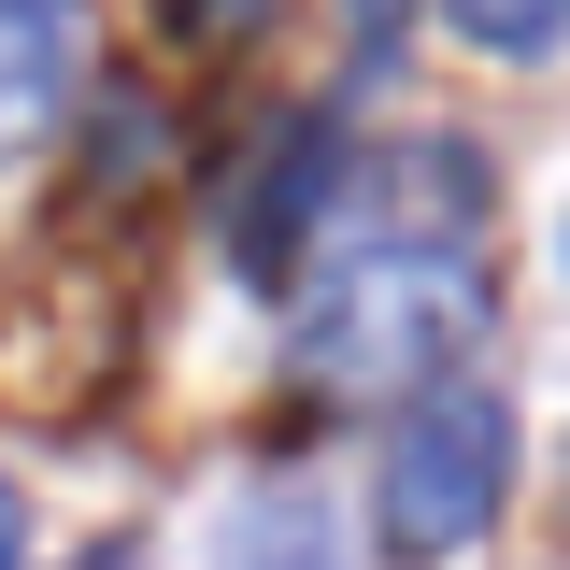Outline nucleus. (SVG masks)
Here are the masks:
<instances>
[{
  "mask_svg": "<svg viewBox=\"0 0 570 570\" xmlns=\"http://www.w3.org/2000/svg\"><path fill=\"white\" fill-rule=\"evenodd\" d=\"M485 328H499V285L471 243H371L299 299V371L343 400H428L471 371Z\"/></svg>",
  "mask_w": 570,
  "mask_h": 570,
  "instance_id": "nucleus-1",
  "label": "nucleus"
},
{
  "mask_svg": "<svg viewBox=\"0 0 570 570\" xmlns=\"http://www.w3.org/2000/svg\"><path fill=\"white\" fill-rule=\"evenodd\" d=\"M513 499V400L499 385H428L414 414L385 428V471H371V542L385 570H456Z\"/></svg>",
  "mask_w": 570,
  "mask_h": 570,
  "instance_id": "nucleus-2",
  "label": "nucleus"
},
{
  "mask_svg": "<svg viewBox=\"0 0 570 570\" xmlns=\"http://www.w3.org/2000/svg\"><path fill=\"white\" fill-rule=\"evenodd\" d=\"M328 171H343V115H299V142H285L272 171H257V200H243V272H285V257L314 243Z\"/></svg>",
  "mask_w": 570,
  "mask_h": 570,
  "instance_id": "nucleus-3",
  "label": "nucleus"
},
{
  "mask_svg": "<svg viewBox=\"0 0 570 570\" xmlns=\"http://www.w3.org/2000/svg\"><path fill=\"white\" fill-rule=\"evenodd\" d=\"M214 570H343V542H328V499L299 485V471L243 485V499H228V528H214Z\"/></svg>",
  "mask_w": 570,
  "mask_h": 570,
  "instance_id": "nucleus-4",
  "label": "nucleus"
},
{
  "mask_svg": "<svg viewBox=\"0 0 570 570\" xmlns=\"http://www.w3.org/2000/svg\"><path fill=\"white\" fill-rule=\"evenodd\" d=\"M58 100H71V14L0 0V157H29L58 129Z\"/></svg>",
  "mask_w": 570,
  "mask_h": 570,
  "instance_id": "nucleus-5",
  "label": "nucleus"
},
{
  "mask_svg": "<svg viewBox=\"0 0 570 570\" xmlns=\"http://www.w3.org/2000/svg\"><path fill=\"white\" fill-rule=\"evenodd\" d=\"M442 14H456V43H471V58H513V71L570 58V0H442Z\"/></svg>",
  "mask_w": 570,
  "mask_h": 570,
  "instance_id": "nucleus-6",
  "label": "nucleus"
},
{
  "mask_svg": "<svg viewBox=\"0 0 570 570\" xmlns=\"http://www.w3.org/2000/svg\"><path fill=\"white\" fill-rule=\"evenodd\" d=\"M257 14H272V0H157V43H186V58H228V43H257Z\"/></svg>",
  "mask_w": 570,
  "mask_h": 570,
  "instance_id": "nucleus-7",
  "label": "nucleus"
},
{
  "mask_svg": "<svg viewBox=\"0 0 570 570\" xmlns=\"http://www.w3.org/2000/svg\"><path fill=\"white\" fill-rule=\"evenodd\" d=\"M400 29H414V0H343V43H356V58H400Z\"/></svg>",
  "mask_w": 570,
  "mask_h": 570,
  "instance_id": "nucleus-8",
  "label": "nucleus"
},
{
  "mask_svg": "<svg viewBox=\"0 0 570 570\" xmlns=\"http://www.w3.org/2000/svg\"><path fill=\"white\" fill-rule=\"evenodd\" d=\"M14 557H29V513H14V485H0V570H14Z\"/></svg>",
  "mask_w": 570,
  "mask_h": 570,
  "instance_id": "nucleus-9",
  "label": "nucleus"
},
{
  "mask_svg": "<svg viewBox=\"0 0 570 570\" xmlns=\"http://www.w3.org/2000/svg\"><path fill=\"white\" fill-rule=\"evenodd\" d=\"M29 14H71V0H29Z\"/></svg>",
  "mask_w": 570,
  "mask_h": 570,
  "instance_id": "nucleus-10",
  "label": "nucleus"
}]
</instances>
